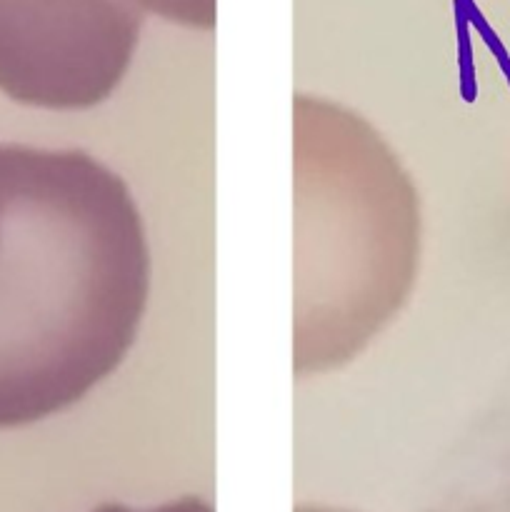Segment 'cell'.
<instances>
[{
  "mask_svg": "<svg viewBox=\"0 0 510 512\" xmlns=\"http://www.w3.org/2000/svg\"><path fill=\"white\" fill-rule=\"evenodd\" d=\"M125 180L80 148L0 143V428L78 405L123 365L150 298Z\"/></svg>",
  "mask_w": 510,
  "mask_h": 512,
  "instance_id": "1",
  "label": "cell"
},
{
  "mask_svg": "<svg viewBox=\"0 0 510 512\" xmlns=\"http://www.w3.org/2000/svg\"><path fill=\"white\" fill-rule=\"evenodd\" d=\"M463 512H510V458L505 460L503 473L493 480V485L475 495Z\"/></svg>",
  "mask_w": 510,
  "mask_h": 512,
  "instance_id": "2",
  "label": "cell"
},
{
  "mask_svg": "<svg viewBox=\"0 0 510 512\" xmlns=\"http://www.w3.org/2000/svg\"><path fill=\"white\" fill-rule=\"evenodd\" d=\"M90 512H215V508L208 503V500L198 498V495H185V498L168 500V503L155 505V508H145V510L128 508V505H120V503H105Z\"/></svg>",
  "mask_w": 510,
  "mask_h": 512,
  "instance_id": "3",
  "label": "cell"
}]
</instances>
